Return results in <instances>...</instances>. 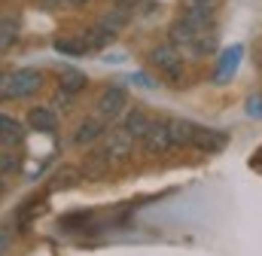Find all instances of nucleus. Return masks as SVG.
Here are the masks:
<instances>
[{
    "label": "nucleus",
    "instance_id": "f257e3e1",
    "mask_svg": "<svg viewBox=\"0 0 262 256\" xmlns=\"http://www.w3.org/2000/svg\"><path fill=\"white\" fill-rule=\"evenodd\" d=\"M168 34H171V46H177L180 52H189V58H204L216 49V22L180 15Z\"/></svg>",
    "mask_w": 262,
    "mask_h": 256
},
{
    "label": "nucleus",
    "instance_id": "f03ea898",
    "mask_svg": "<svg viewBox=\"0 0 262 256\" xmlns=\"http://www.w3.org/2000/svg\"><path fill=\"white\" fill-rule=\"evenodd\" d=\"M40 89H43V73L34 70V67H21V70H12V73L0 76V101L31 98Z\"/></svg>",
    "mask_w": 262,
    "mask_h": 256
},
{
    "label": "nucleus",
    "instance_id": "7ed1b4c3",
    "mask_svg": "<svg viewBox=\"0 0 262 256\" xmlns=\"http://www.w3.org/2000/svg\"><path fill=\"white\" fill-rule=\"evenodd\" d=\"M131 150H134V140H131L128 134L110 131V134L101 137V146H98L92 156H95V162H101V165H116V162H125V159H128Z\"/></svg>",
    "mask_w": 262,
    "mask_h": 256
},
{
    "label": "nucleus",
    "instance_id": "20e7f679",
    "mask_svg": "<svg viewBox=\"0 0 262 256\" xmlns=\"http://www.w3.org/2000/svg\"><path fill=\"white\" fill-rule=\"evenodd\" d=\"M149 64L159 70V73H165L168 79H174V82H180L183 79V55H180V49L177 46H156L152 52H149Z\"/></svg>",
    "mask_w": 262,
    "mask_h": 256
},
{
    "label": "nucleus",
    "instance_id": "39448f33",
    "mask_svg": "<svg viewBox=\"0 0 262 256\" xmlns=\"http://www.w3.org/2000/svg\"><path fill=\"white\" fill-rule=\"evenodd\" d=\"M241 58H244V46L241 43H232L229 49H223L220 52V61H216V70H213V82H229L235 73H238V67H241Z\"/></svg>",
    "mask_w": 262,
    "mask_h": 256
},
{
    "label": "nucleus",
    "instance_id": "423d86ee",
    "mask_svg": "<svg viewBox=\"0 0 262 256\" xmlns=\"http://www.w3.org/2000/svg\"><path fill=\"white\" fill-rule=\"evenodd\" d=\"M125 104H128V98H125V92L119 89V86H110V89H104L101 92V98H98V116L101 119H116V116H122V110H125Z\"/></svg>",
    "mask_w": 262,
    "mask_h": 256
},
{
    "label": "nucleus",
    "instance_id": "0eeeda50",
    "mask_svg": "<svg viewBox=\"0 0 262 256\" xmlns=\"http://www.w3.org/2000/svg\"><path fill=\"white\" fill-rule=\"evenodd\" d=\"M140 143H143V150L146 153H168L171 150V137H168V125H165V119H156V122H149L146 128V134L140 137Z\"/></svg>",
    "mask_w": 262,
    "mask_h": 256
},
{
    "label": "nucleus",
    "instance_id": "6e6552de",
    "mask_svg": "<svg viewBox=\"0 0 262 256\" xmlns=\"http://www.w3.org/2000/svg\"><path fill=\"white\" fill-rule=\"evenodd\" d=\"M226 143H229V134H226V131L195 125V134H192V146H195V150H201V153H220Z\"/></svg>",
    "mask_w": 262,
    "mask_h": 256
},
{
    "label": "nucleus",
    "instance_id": "1a4fd4ad",
    "mask_svg": "<svg viewBox=\"0 0 262 256\" xmlns=\"http://www.w3.org/2000/svg\"><path fill=\"white\" fill-rule=\"evenodd\" d=\"M104 134H107V119L92 116V119H82V122H79L76 134H73V143H76V146H89V143L101 140Z\"/></svg>",
    "mask_w": 262,
    "mask_h": 256
},
{
    "label": "nucleus",
    "instance_id": "9d476101",
    "mask_svg": "<svg viewBox=\"0 0 262 256\" xmlns=\"http://www.w3.org/2000/svg\"><path fill=\"white\" fill-rule=\"evenodd\" d=\"M25 143V128L18 119H12V116H6V113H0V146L3 150H18Z\"/></svg>",
    "mask_w": 262,
    "mask_h": 256
},
{
    "label": "nucleus",
    "instance_id": "9b49d317",
    "mask_svg": "<svg viewBox=\"0 0 262 256\" xmlns=\"http://www.w3.org/2000/svg\"><path fill=\"white\" fill-rule=\"evenodd\" d=\"M21 37V18L15 12H3L0 15V52H9Z\"/></svg>",
    "mask_w": 262,
    "mask_h": 256
},
{
    "label": "nucleus",
    "instance_id": "f8f14e48",
    "mask_svg": "<svg viewBox=\"0 0 262 256\" xmlns=\"http://www.w3.org/2000/svg\"><path fill=\"white\" fill-rule=\"evenodd\" d=\"M165 125H168V137H171V150L192 146L195 122H189V119H165Z\"/></svg>",
    "mask_w": 262,
    "mask_h": 256
},
{
    "label": "nucleus",
    "instance_id": "ddd939ff",
    "mask_svg": "<svg viewBox=\"0 0 262 256\" xmlns=\"http://www.w3.org/2000/svg\"><path fill=\"white\" fill-rule=\"evenodd\" d=\"M28 125L34 131H43V134H55L58 128V116L52 107H31L28 110Z\"/></svg>",
    "mask_w": 262,
    "mask_h": 256
},
{
    "label": "nucleus",
    "instance_id": "4468645a",
    "mask_svg": "<svg viewBox=\"0 0 262 256\" xmlns=\"http://www.w3.org/2000/svg\"><path fill=\"white\" fill-rule=\"evenodd\" d=\"M216 6H220V0H183L180 15H192V18H204V22H216Z\"/></svg>",
    "mask_w": 262,
    "mask_h": 256
},
{
    "label": "nucleus",
    "instance_id": "2eb2a0df",
    "mask_svg": "<svg viewBox=\"0 0 262 256\" xmlns=\"http://www.w3.org/2000/svg\"><path fill=\"white\" fill-rule=\"evenodd\" d=\"M82 37V43L89 46V49H104V46H110L113 43V37H116V31H110L104 22H98V25H92L85 34H79Z\"/></svg>",
    "mask_w": 262,
    "mask_h": 256
},
{
    "label": "nucleus",
    "instance_id": "dca6fc26",
    "mask_svg": "<svg viewBox=\"0 0 262 256\" xmlns=\"http://www.w3.org/2000/svg\"><path fill=\"white\" fill-rule=\"evenodd\" d=\"M85 82H89V76H85L82 70H76V67H61V70H58V89L67 92V95L82 92Z\"/></svg>",
    "mask_w": 262,
    "mask_h": 256
},
{
    "label": "nucleus",
    "instance_id": "f3484780",
    "mask_svg": "<svg viewBox=\"0 0 262 256\" xmlns=\"http://www.w3.org/2000/svg\"><path fill=\"white\" fill-rule=\"evenodd\" d=\"M149 122H152V119H149V116H146L143 110H131L128 116L122 119V128H119V131H122V134H128L131 140H140V137L146 134Z\"/></svg>",
    "mask_w": 262,
    "mask_h": 256
},
{
    "label": "nucleus",
    "instance_id": "a211bd4d",
    "mask_svg": "<svg viewBox=\"0 0 262 256\" xmlns=\"http://www.w3.org/2000/svg\"><path fill=\"white\" fill-rule=\"evenodd\" d=\"M128 18H131V9H122V6H113V9H107L104 12V25L110 28V31H119V28H125L128 25Z\"/></svg>",
    "mask_w": 262,
    "mask_h": 256
},
{
    "label": "nucleus",
    "instance_id": "6ab92c4d",
    "mask_svg": "<svg viewBox=\"0 0 262 256\" xmlns=\"http://www.w3.org/2000/svg\"><path fill=\"white\" fill-rule=\"evenodd\" d=\"M52 49L61 52V55H73V58L82 55V52H89V46L82 43V37H79V40H64V37H58V40L52 43Z\"/></svg>",
    "mask_w": 262,
    "mask_h": 256
},
{
    "label": "nucleus",
    "instance_id": "aec40b11",
    "mask_svg": "<svg viewBox=\"0 0 262 256\" xmlns=\"http://www.w3.org/2000/svg\"><path fill=\"white\" fill-rule=\"evenodd\" d=\"M40 210H43V201H25V204L18 207V217H15V220H18V229L25 232V229L31 226V220H34Z\"/></svg>",
    "mask_w": 262,
    "mask_h": 256
},
{
    "label": "nucleus",
    "instance_id": "412c9836",
    "mask_svg": "<svg viewBox=\"0 0 262 256\" xmlns=\"http://www.w3.org/2000/svg\"><path fill=\"white\" fill-rule=\"evenodd\" d=\"M79 183V171L76 168H61L52 180V189H67V186H76Z\"/></svg>",
    "mask_w": 262,
    "mask_h": 256
},
{
    "label": "nucleus",
    "instance_id": "4be33fe9",
    "mask_svg": "<svg viewBox=\"0 0 262 256\" xmlns=\"http://www.w3.org/2000/svg\"><path fill=\"white\" fill-rule=\"evenodd\" d=\"M15 171H21V156H15V153H0V174H15Z\"/></svg>",
    "mask_w": 262,
    "mask_h": 256
},
{
    "label": "nucleus",
    "instance_id": "5701e85b",
    "mask_svg": "<svg viewBox=\"0 0 262 256\" xmlns=\"http://www.w3.org/2000/svg\"><path fill=\"white\" fill-rule=\"evenodd\" d=\"M128 82L140 86V89H156V86H159V82H156L149 73H143V70H134V73H128Z\"/></svg>",
    "mask_w": 262,
    "mask_h": 256
},
{
    "label": "nucleus",
    "instance_id": "b1692460",
    "mask_svg": "<svg viewBox=\"0 0 262 256\" xmlns=\"http://www.w3.org/2000/svg\"><path fill=\"white\" fill-rule=\"evenodd\" d=\"M46 9H64V6H85V3H92V0H40Z\"/></svg>",
    "mask_w": 262,
    "mask_h": 256
},
{
    "label": "nucleus",
    "instance_id": "393cba45",
    "mask_svg": "<svg viewBox=\"0 0 262 256\" xmlns=\"http://www.w3.org/2000/svg\"><path fill=\"white\" fill-rule=\"evenodd\" d=\"M247 113H250L253 119H262V98H250V101H247Z\"/></svg>",
    "mask_w": 262,
    "mask_h": 256
},
{
    "label": "nucleus",
    "instance_id": "a878e982",
    "mask_svg": "<svg viewBox=\"0 0 262 256\" xmlns=\"http://www.w3.org/2000/svg\"><path fill=\"white\" fill-rule=\"evenodd\" d=\"M9 241H12V235H9L6 229H0V256L9 253Z\"/></svg>",
    "mask_w": 262,
    "mask_h": 256
},
{
    "label": "nucleus",
    "instance_id": "bb28decb",
    "mask_svg": "<svg viewBox=\"0 0 262 256\" xmlns=\"http://www.w3.org/2000/svg\"><path fill=\"white\" fill-rule=\"evenodd\" d=\"M140 3H143V0H116V6H122V9H131V12H134Z\"/></svg>",
    "mask_w": 262,
    "mask_h": 256
},
{
    "label": "nucleus",
    "instance_id": "cd10ccee",
    "mask_svg": "<svg viewBox=\"0 0 262 256\" xmlns=\"http://www.w3.org/2000/svg\"><path fill=\"white\" fill-rule=\"evenodd\" d=\"M0 189H3V180H0Z\"/></svg>",
    "mask_w": 262,
    "mask_h": 256
}]
</instances>
